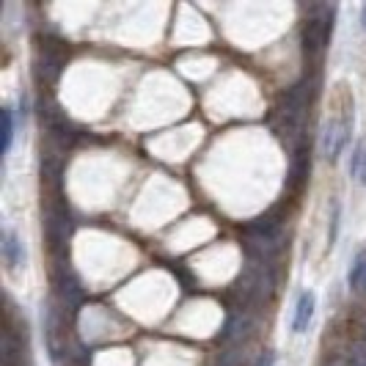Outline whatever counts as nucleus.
Segmentation results:
<instances>
[{
    "label": "nucleus",
    "mask_w": 366,
    "mask_h": 366,
    "mask_svg": "<svg viewBox=\"0 0 366 366\" xmlns=\"http://www.w3.org/2000/svg\"><path fill=\"white\" fill-rule=\"evenodd\" d=\"M353 122H355V102L347 91V83H339L336 86V113L328 116V122L322 124V140H320V149L331 163H336L344 155V149L353 138Z\"/></svg>",
    "instance_id": "obj_1"
},
{
    "label": "nucleus",
    "mask_w": 366,
    "mask_h": 366,
    "mask_svg": "<svg viewBox=\"0 0 366 366\" xmlns=\"http://www.w3.org/2000/svg\"><path fill=\"white\" fill-rule=\"evenodd\" d=\"M0 251H3V262L8 273H17L20 267H25V248H22V240L14 226H3V242H0Z\"/></svg>",
    "instance_id": "obj_2"
},
{
    "label": "nucleus",
    "mask_w": 366,
    "mask_h": 366,
    "mask_svg": "<svg viewBox=\"0 0 366 366\" xmlns=\"http://www.w3.org/2000/svg\"><path fill=\"white\" fill-rule=\"evenodd\" d=\"M314 311H317V295L311 289H303L298 300H295V314H292V325H289L295 336H303L308 331V325L314 320Z\"/></svg>",
    "instance_id": "obj_3"
},
{
    "label": "nucleus",
    "mask_w": 366,
    "mask_h": 366,
    "mask_svg": "<svg viewBox=\"0 0 366 366\" xmlns=\"http://www.w3.org/2000/svg\"><path fill=\"white\" fill-rule=\"evenodd\" d=\"M331 31H333V20H308L306 22V28H303V41H306V50L308 53H317V50H322L325 44H328V39H331Z\"/></svg>",
    "instance_id": "obj_4"
},
{
    "label": "nucleus",
    "mask_w": 366,
    "mask_h": 366,
    "mask_svg": "<svg viewBox=\"0 0 366 366\" xmlns=\"http://www.w3.org/2000/svg\"><path fill=\"white\" fill-rule=\"evenodd\" d=\"M347 284L353 292H361L366 287V248H361L355 256H353V265L347 273Z\"/></svg>",
    "instance_id": "obj_5"
},
{
    "label": "nucleus",
    "mask_w": 366,
    "mask_h": 366,
    "mask_svg": "<svg viewBox=\"0 0 366 366\" xmlns=\"http://www.w3.org/2000/svg\"><path fill=\"white\" fill-rule=\"evenodd\" d=\"M339 232H341V201L333 196L331 204H328V245H336L339 240Z\"/></svg>",
    "instance_id": "obj_6"
},
{
    "label": "nucleus",
    "mask_w": 366,
    "mask_h": 366,
    "mask_svg": "<svg viewBox=\"0 0 366 366\" xmlns=\"http://www.w3.org/2000/svg\"><path fill=\"white\" fill-rule=\"evenodd\" d=\"M0 119H3V155L8 157V155H11V146H14V130H17V124H14V110H11V107H3V110H0Z\"/></svg>",
    "instance_id": "obj_7"
},
{
    "label": "nucleus",
    "mask_w": 366,
    "mask_h": 366,
    "mask_svg": "<svg viewBox=\"0 0 366 366\" xmlns=\"http://www.w3.org/2000/svg\"><path fill=\"white\" fill-rule=\"evenodd\" d=\"M361 171H364V146H355L353 157H350V176L361 179Z\"/></svg>",
    "instance_id": "obj_8"
},
{
    "label": "nucleus",
    "mask_w": 366,
    "mask_h": 366,
    "mask_svg": "<svg viewBox=\"0 0 366 366\" xmlns=\"http://www.w3.org/2000/svg\"><path fill=\"white\" fill-rule=\"evenodd\" d=\"M254 366H275V353H270V350L262 353V355H259V361H256Z\"/></svg>",
    "instance_id": "obj_9"
},
{
    "label": "nucleus",
    "mask_w": 366,
    "mask_h": 366,
    "mask_svg": "<svg viewBox=\"0 0 366 366\" xmlns=\"http://www.w3.org/2000/svg\"><path fill=\"white\" fill-rule=\"evenodd\" d=\"M358 182L366 188V146H364V171H361V179H358Z\"/></svg>",
    "instance_id": "obj_10"
},
{
    "label": "nucleus",
    "mask_w": 366,
    "mask_h": 366,
    "mask_svg": "<svg viewBox=\"0 0 366 366\" xmlns=\"http://www.w3.org/2000/svg\"><path fill=\"white\" fill-rule=\"evenodd\" d=\"M361 28H364L366 34V6H361Z\"/></svg>",
    "instance_id": "obj_11"
}]
</instances>
